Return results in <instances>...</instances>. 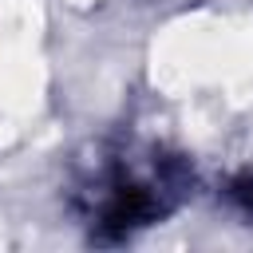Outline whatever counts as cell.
<instances>
[{
	"label": "cell",
	"mask_w": 253,
	"mask_h": 253,
	"mask_svg": "<svg viewBox=\"0 0 253 253\" xmlns=\"http://www.w3.org/2000/svg\"><path fill=\"white\" fill-rule=\"evenodd\" d=\"M182 194V182L174 174V162H154L150 170H138L134 162H119L103 174L99 186H91V225H111L115 233H130L138 225H150L162 217L174 198Z\"/></svg>",
	"instance_id": "1"
},
{
	"label": "cell",
	"mask_w": 253,
	"mask_h": 253,
	"mask_svg": "<svg viewBox=\"0 0 253 253\" xmlns=\"http://www.w3.org/2000/svg\"><path fill=\"white\" fill-rule=\"evenodd\" d=\"M229 194H233V198H237V202L253 213V174H241V178L229 186Z\"/></svg>",
	"instance_id": "2"
}]
</instances>
